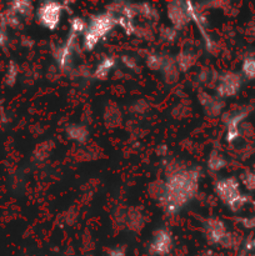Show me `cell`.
I'll return each mask as SVG.
<instances>
[{"instance_id":"836d02e7","label":"cell","mask_w":255,"mask_h":256,"mask_svg":"<svg viewBox=\"0 0 255 256\" xmlns=\"http://www.w3.org/2000/svg\"><path fill=\"white\" fill-rule=\"evenodd\" d=\"M89 256H90V255H89Z\"/></svg>"},{"instance_id":"cb8c5ba5","label":"cell","mask_w":255,"mask_h":256,"mask_svg":"<svg viewBox=\"0 0 255 256\" xmlns=\"http://www.w3.org/2000/svg\"><path fill=\"white\" fill-rule=\"evenodd\" d=\"M116 25L126 35L136 34V25H135L134 22H132V20H128L122 16H116Z\"/></svg>"},{"instance_id":"f1b7e54d","label":"cell","mask_w":255,"mask_h":256,"mask_svg":"<svg viewBox=\"0 0 255 256\" xmlns=\"http://www.w3.org/2000/svg\"><path fill=\"white\" fill-rule=\"evenodd\" d=\"M108 255L109 256H126V252H125V249L122 246H115V248H112V249H109Z\"/></svg>"},{"instance_id":"6da1fadb","label":"cell","mask_w":255,"mask_h":256,"mask_svg":"<svg viewBox=\"0 0 255 256\" xmlns=\"http://www.w3.org/2000/svg\"><path fill=\"white\" fill-rule=\"evenodd\" d=\"M202 172L200 168H182L169 165L166 168V180L164 192L159 199L160 205L168 215H175L189 204L199 192Z\"/></svg>"},{"instance_id":"2e32d148","label":"cell","mask_w":255,"mask_h":256,"mask_svg":"<svg viewBox=\"0 0 255 256\" xmlns=\"http://www.w3.org/2000/svg\"><path fill=\"white\" fill-rule=\"evenodd\" d=\"M66 135L72 142L78 144H84L89 138V130L82 124H72L66 128Z\"/></svg>"},{"instance_id":"8fae6325","label":"cell","mask_w":255,"mask_h":256,"mask_svg":"<svg viewBox=\"0 0 255 256\" xmlns=\"http://www.w3.org/2000/svg\"><path fill=\"white\" fill-rule=\"evenodd\" d=\"M249 109H244L228 115L226 119L224 120L225 128H226V132H225V140H226V142L232 144V142H234L240 136V125L244 122L245 118L249 115Z\"/></svg>"},{"instance_id":"3957f363","label":"cell","mask_w":255,"mask_h":256,"mask_svg":"<svg viewBox=\"0 0 255 256\" xmlns=\"http://www.w3.org/2000/svg\"><path fill=\"white\" fill-rule=\"evenodd\" d=\"M214 192L232 212H239L249 202V198L240 192V184L236 178L218 180L214 185Z\"/></svg>"},{"instance_id":"30bf717a","label":"cell","mask_w":255,"mask_h":256,"mask_svg":"<svg viewBox=\"0 0 255 256\" xmlns=\"http://www.w3.org/2000/svg\"><path fill=\"white\" fill-rule=\"evenodd\" d=\"M204 230L208 242L214 245H222V242L229 234L226 225L219 218H209L205 220Z\"/></svg>"},{"instance_id":"ffe728a7","label":"cell","mask_w":255,"mask_h":256,"mask_svg":"<svg viewBox=\"0 0 255 256\" xmlns=\"http://www.w3.org/2000/svg\"><path fill=\"white\" fill-rule=\"evenodd\" d=\"M165 56L162 55L156 54V52H150L145 58V62H146V66L149 68L152 72H162V68L164 65Z\"/></svg>"},{"instance_id":"9a60e30c","label":"cell","mask_w":255,"mask_h":256,"mask_svg":"<svg viewBox=\"0 0 255 256\" xmlns=\"http://www.w3.org/2000/svg\"><path fill=\"white\" fill-rule=\"evenodd\" d=\"M175 62H176V66L179 69L180 72H186L192 69V66L196 62V54H194L190 50H182L176 56H174Z\"/></svg>"},{"instance_id":"484cf974","label":"cell","mask_w":255,"mask_h":256,"mask_svg":"<svg viewBox=\"0 0 255 256\" xmlns=\"http://www.w3.org/2000/svg\"><path fill=\"white\" fill-rule=\"evenodd\" d=\"M122 64L124 65L125 68H126L128 70H132V72H139V62H138V60L135 59L134 56H132V55H122Z\"/></svg>"},{"instance_id":"f546056e","label":"cell","mask_w":255,"mask_h":256,"mask_svg":"<svg viewBox=\"0 0 255 256\" xmlns=\"http://www.w3.org/2000/svg\"><path fill=\"white\" fill-rule=\"evenodd\" d=\"M242 222L245 228H249V229L255 228V219H242Z\"/></svg>"},{"instance_id":"ac0fdd59","label":"cell","mask_w":255,"mask_h":256,"mask_svg":"<svg viewBox=\"0 0 255 256\" xmlns=\"http://www.w3.org/2000/svg\"><path fill=\"white\" fill-rule=\"evenodd\" d=\"M138 12H139L140 16L149 20V22H156V20H159V12H158V10L152 4H148V2L138 4Z\"/></svg>"},{"instance_id":"4316f807","label":"cell","mask_w":255,"mask_h":256,"mask_svg":"<svg viewBox=\"0 0 255 256\" xmlns=\"http://www.w3.org/2000/svg\"><path fill=\"white\" fill-rule=\"evenodd\" d=\"M242 182L246 190H250V192L255 190V172H246L242 175Z\"/></svg>"},{"instance_id":"52a82bcc","label":"cell","mask_w":255,"mask_h":256,"mask_svg":"<svg viewBox=\"0 0 255 256\" xmlns=\"http://www.w3.org/2000/svg\"><path fill=\"white\" fill-rule=\"evenodd\" d=\"M185 8H186L188 15L190 18V22H192L195 24V26L199 29L200 35L202 36V40H204L205 49L209 52H214L215 42L214 40L210 36L209 32L206 30V20H205L204 15L202 14V12L199 10V8L192 2H185Z\"/></svg>"},{"instance_id":"d4e9b609","label":"cell","mask_w":255,"mask_h":256,"mask_svg":"<svg viewBox=\"0 0 255 256\" xmlns=\"http://www.w3.org/2000/svg\"><path fill=\"white\" fill-rule=\"evenodd\" d=\"M159 38L165 42H174L178 38V32L172 26H162L159 32Z\"/></svg>"},{"instance_id":"ba28073f","label":"cell","mask_w":255,"mask_h":256,"mask_svg":"<svg viewBox=\"0 0 255 256\" xmlns=\"http://www.w3.org/2000/svg\"><path fill=\"white\" fill-rule=\"evenodd\" d=\"M172 249V235L169 229L162 228L154 232L149 245V252L154 256H166Z\"/></svg>"},{"instance_id":"d6a6232c","label":"cell","mask_w":255,"mask_h":256,"mask_svg":"<svg viewBox=\"0 0 255 256\" xmlns=\"http://www.w3.org/2000/svg\"><path fill=\"white\" fill-rule=\"evenodd\" d=\"M252 56H254V58H255V55H252Z\"/></svg>"},{"instance_id":"e0dca14e","label":"cell","mask_w":255,"mask_h":256,"mask_svg":"<svg viewBox=\"0 0 255 256\" xmlns=\"http://www.w3.org/2000/svg\"><path fill=\"white\" fill-rule=\"evenodd\" d=\"M206 166L212 172H218L226 166V159L219 152H212L206 160Z\"/></svg>"},{"instance_id":"8992f818","label":"cell","mask_w":255,"mask_h":256,"mask_svg":"<svg viewBox=\"0 0 255 256\" xmlns=\"http://www.w3.org/2000/svg\"><path fill=\"white\" fill-rule=\"evenodd\" d=\"M76 35L69 32L66 36V40L62 45H58L52 50V58H54L56 66H59L60 70L66 72L70 70L72 62V55L75 52V45H76Z\"/></svg>"},{"instance_id":"603a6c76","label":"cell","mask_w":255,"mask_h":256,"mask_svg":"<svg viewBox=\"0 0 255 256\" xmlns=\"http://www.w3.org/2000/svg\"><path fill=\"white\" fill-rule=\"evenodd\" d=\"M126 224L129 225L130 229H132L134 232H139V229L142 225V216L140 215L139 212L136 210H132V212H129L126 216Z\"/></svg>"},{"instance_id":"1f68e13d","label":"cell","mask_w":255,"mask_h":256,"mask_svg":"<svg viewBox=\"0 0 255 256\" xmlns=\"http://www.w3.org/2000/svg\"><path fill=\"white\" fill-rule=\"evenodd\" d=\"M252 248H254V252H255V240L252 242Z\"/></svg>"},{"instance_id":"d6986e66","label":"cell","mask_w":255,"mask_h":256,"mask_svg":"<svg viewBox=\"0 0 255 256\" xmlns=\"http://www.w3.org/2000/svg\"><path fill=\"white\" fill-rule=\"evenodd\" d=\"M12 12H15L16 15H22V16H30L32 12H34V8L30 2L26 0H19V2H14L10 5Z\"/></svg>"},{"instance_id":"7c38bea8","label":"cell","mask_w":255,"mask_h":256,"mask_svg":"<svg viewBox=\"0 0 255 256\" xmlns=\"http://www.w3.org/2000/svg\"><path fill=\"white\" fill-rule=\"evenodd\" d=\"M199 102L202 104V109H204L205 114L209 115L212 118L219 116L224 109V102L222 99L218 96H212L209 92H202L199 94Z\"/></svg>"},{"instance_id":"4dcf8cb0","label":"cell","mask_w":255,"mask_h":256,"mask_svg":"<svg viewBox=\"0 0 255 256\" xmlns=\"http://www.w3.org/2000/svg\"><path fill=\"white\" fill-rule=\"evenodd\" d=\"M5 42H6V35H5V32L0 29V45H4Z\"/></svg>"},{"instance_id":"5b68a950","label":"cell","mask_w":255,"mask_h":256,"mask_svg":"<svg viewBox=\"0 0 255 256\" xmlns=\"http://www.w3.org/2000/svg\"><path fill=\"white\" fill-rule=\"evenodd\" d=\"M242 85V76L238 72H226L219 75L216 85H215V92L218 98L225 99V98H232L240 92Z\"/></svg>"},{"instance_id":"7a4b0ae2","label":"cell","mask_w":255,"mask_h":256,"mask_svg":"<svg viewBox=\"0 0 255 256\" xmlns=\"http://www.w3.org/2000/svg\"><path fill=\"white\" fill-rule=\"evenodd\" d=\"M116 26V16L105 12L95 14L88 22L86 32L82 35V48L86 52H92L94 48L108 36Z\"/></svg>"},{"instance_id":"44dd1931","label":"cell","mask_w":255,"mask_h":256,"mask_svg":"<svg viewBox=\"0 0 255 256\" xmlns=\"http://www.w3.org/2000/svg\"><path fill=\"white\" fill-rule=\"evenodd\" d=\"M242 74L245 79L255 80V58L246 56L242 60Z\"/></svg>"},{"instance_id":"7402d4cb","label":"cell","mask_w":255,"mask_h":256,"mask_svg":"<svg viewBox=\"0 0 255 256\" xmlns=\"http://www.w3.org/2000/svg\"><path fill=\"white\" fill-rule=\"evenodd\" d=\"M88 28V22L82 16H72L70 19V32L74 35H80L86 32Z\"/></svg>"},{"instance_id":"83f0119b","label":"cell","mask_w":255,"mask_h":256,"mask_svg":"<svg viewBox=\"0 0 255 256\" xmlns=\"http://www.w3.org/2000/svg\"><path fill=\"white\" fill-rule=\"evenodd\" d=\"M16 75H18V68L15 66L14 64L10 65V69H9V76H8L6 82L8 84L12 85L15 82V79H16Z\"/></svg>"},{"instance_id":"9c48e42d","label":"cell","mask_w":255,"mask_h":256,"mask_svg":"<svg viewBox=\"0 0 255 256\" xmlns=\"http://www.w3.org/2000/svg\"><path fill=\"white\" fill-rule=\"evenodd\" d=\"M166 16L176 32L182 30L190 22L185 2H170L166 6Z\"/></svg>"},{"instance_id":"5bb4252c","label":"cell","mask_w":255,"mask_h":256,"mask_svg":"<svg viewBox=\"0 0 255 256\" xmlns=\"http://www.w3.org/2000/svg\"><path fill=\"white\" fill-rule=\"evenodd\" d=\"M115 65H116V59L114 56L102 58V62L95 68L94 72H92V76H94V79L98 80H105L109 76L110 72H112Z\"/></svg>"},{"instance_id":"4fadbf2b","label":"cell","mask_w":255,"mask_h":256,"mask_svg":"<svg viewBox=\"0 0 255 256\" xmlns=\"http://www.w3.org/2000/svg\"><path fill=\"white\" fill-rule=\"evenodd\" d=\"M162 78H164L165 82L169 85L175 84V82L179 80L180 72L179 69H178L174 58L165 56L164 65H162Z\"/></svg>"},{"instance_id":"277c9868","label":"cell","mask_w":255,"mask_h":256,"mask_svg":"<svg viewBox=\"0 0 255 256\" xmlns=\"http://www.w3.org/2000/svg\"><path fill=\"white\" fill-rule=\"evenodd\" d=\"M65 5L58 2H42L36 10V19L45 29L54 32L60 26Z\"/></svg>"}]
</instances>
